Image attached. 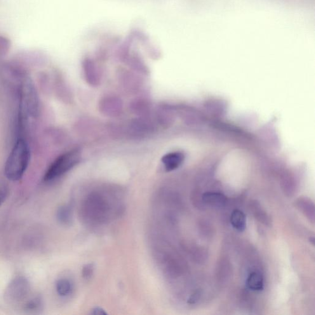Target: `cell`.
Listing matches in <instances>:
<instances>
[{
	"label": "cell",
	"instance_id": "cell-1",
	"mask_svg": "<svg viewBox=\"0 0 315 315\" xmlns=\"http://www.w3.org/2000/svg\"><path fill=\"white\" fill-rule=\"evenodd\" d=\"M30 152L29 145L22 138L15 143L4 166V175L9 180L17 181L22 177L29 166Z\"/></svg>",
	"mask_w": 315,
	"mask_h": 315
},
{
	"label": "cell",
	"instance_id": "cell-2",
	"mask_svg": "<svg viewBox=\"0 0 315 315\" xmlns=\"http://www.w3.org/2000/svg\"><path fill=\"white\" fill-rule=\"evenodd\" d=\"M79 160V152L72 150L60 155L52 163L44 176L45 182L56 179L76 165Z\"/></svg>",
	"mask_w": 315,
	"mask_h": 315
},
{
	"label": "cell",
	"instance_id": "cell-3",
	"mask_svg": "<svg viewBox=\"0 0 315 315\" xmlns=\"http://www.w3.org/2000/svg\"><path fill=\"white\" fill-rule=\"evenodd\" d=\"M29 291V281L24 277L19 276L14 279L7 287L4 298L9 304H19L25 299Z\"/></svg>",
	"mask_w": 315,
	"mask_h": 315
},
{
	"label": "cell",
	"instance_id": "cell-4",
	"mask_svg": "<svg viewBox=\"0 0 315 315\" xmlns=\"http://www.w3.org/2000/svg\"><path fill=\"white\" fill-rule=\"evenodd\" d=\"M184 155L180 152H173L168 154L162 158V163L167 171L175 170L184 161Z\"/></svg>",
	"mask_w": 315,
	"mask_h": 315
},
{
	"label": "cell",
	"instance_id": "cell-5",
	"mask_svg": "<svg viewBox=\"0 0 315 315\" xmlns=\"http://www.w3.org/2000/svg\"><path fill=\"white\" fill-rule=\"evenodd\" d=\"M202 201L207 205L220 208L226 203L227 198L224 194L219 192H207L202 196Z\"/></svg>",
	"mask_w": 315,
	"mask_h": 315
},
{
	"label": "cell",
	"instance_id": "cell-6",
	"mask_svg": "<svg viewBox=\"0 0 315 315\" xmlns=\"http://www.w3.org/2000/svg\"><path fill=\"white\" fill-rule=\"evenodd\" d=\"M251 210L256 219L265 225H269L271 221L266 211L261 206L259 202L254 201L251 203Z\"/></svg>",
	"mask_w": 315,
	"mask_h": 315
},
{
	"label": "cell",
	"instance_id": "cell-7",
	"mask_svg": "<svg viewBox=\"0 0 315 315\" xmlns=\"http://www.w3.org/2000/svg\"><path fill=\"white\" fill-rule=\"evenodd\" d=\"M297 205L302 213L312 222L315 221V205L311 199L306 198L298 199Z\"/></svg>",
	"mask_w": 315,
	"mask_h": 315
},
{
	"label": "cell",
	"instance_id": "cell-8",
	"mask_svg": "<svg viewBox=\"0 0 315 315\" xmlns=\"http://www.w3.org/2000/svg\"><path fill=\"white\" fill-rule=\"evenodd\" d=\"M230 222L232 226L239 232H243L246 229V218L243 211L235 209L231 215Z\"/></svg>",
	"mask_w": 315,
	"mask_h": 315
},
{
	"label": "cell",
	"instance_id": "cell-9",
	"mask_svg": "<svg viewBox=\"0 0 315 315\" xmlns=\"http://www.w3.org/2000/svg\"><path fill=\"white\" fill-rule=\"evenodd\" d=\"M247 285L250 290L260 291L264 289V279L258 272L251 273L247 279Z\"/></svg>",
	"mask_w": 315,
	"mask_h": 315
},
{
	"label": "cell",
	"instance_id": "cell-10",
	"mask_svg": "<svg viewBox=\"0 0 315 315\" xmlns=\"http://www.w3.org/2000/svg\"><path fill=\"white\" fill-rule=\"evenodd\" d=\"M56 291L61 297H65L71 295L73 284L71 281L67 278H60L56 282Z\"/></svg>",
	"mask_w": 315,
	"mask_h": 315
},
{
	"label": "cell",
	"instance_id": "cell-11",
	"mask_svg": "<svg viewBox=\"0 0 315 315\" xmlns=\"http://www.w3.org/2000/svg\"><path fill=\"white\" fill-rule=\"evenodd\" d=\"M59 222L63 225H69L72 220V211L70 206L65 205L59 208L57 212Z\"/></svg>",
	"mask_w": 315,
	"mask_h": 315
},
{
	"label": "cell",
	"instance_id": "cell-12",
	"mask_svg": "<svg viewBox=\"0 0 315 315\" xmlns=\"http://www.w3.org/2000/svg\"><path fill=\"white\" fill-rule=\"evenodd\" d=\"M42 307H43V300L39 296H36L27 300L24 304L23 309L27 312H35L39 311L41 309Z\"/></svg>",
	"mask_w": 315,
	"mask_h": 315
},
{
	"label": "cell",
	"instance_id": "cell-13",
	"mask_svg": "<svg viewBox=\"0 0 315 315\" xmlns=\"http://www.w3.org/2000/svg\"><path fill=\"white\" fill-rule=\"evenodd\" d=\"M10 40L6 37L0 35V56L4 55L10 48Z\"/></svg>",
	"mask_w": 315,
	"mask_h": 315
},
{
	"label": "cell",
	"instance_id": "cell-14",
	"mask_svg": "<svg viewBox=\"0 0 315 315\" xmlns=\"http://www.w3.org/2000/svg\"><path fill=\"white\" fill-rule=\"evenodd\" d=\"M94 273V266L93 264H89L84 265L82 270V276L86 279H90Z\"/></svg>",
	"mask_w": 315,
	"mask_h": 315
},
{
	"label": "cell",
	"instance_id": "cell-15",
	"mask_svg": "<svg viewBox=\"0 0 315 315\" xmlns=\"http://www.w3.org/2000/svg\"><path fill=\"white\" fill-rule=\"evenodd\" d=\"M8 195V192L5 189L0 190V206L4 203Z\"/></svg>",
	"mask_w": 315,
	"mask_h": 315
},
{
	"label": "cell",
	"instance_id": "cell-16",
	"mask_svg": "<svg viewBox=\"0 0 315 315\" xmlns=\"http://www.w3.org/2000/svg\"><path fill=\"white\" fill-rule=\"evenodd\" d=\"M91 314L93 315H98L107 314V312H105L104 310H103V309H102V308H100V307L95 308V309L92 310Z\"/></svg>",
	"mask_w": 315,
	"mask_h": 315
}]
</instances>
